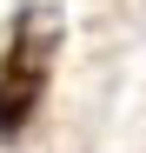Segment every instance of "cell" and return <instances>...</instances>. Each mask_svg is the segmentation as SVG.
Returning <instances> with one entry per match:
<instances>
[{"label":"cell","mask_w":146,"mask_h":153,"mask_svg":"<svg viewBox=\"0 0 146 153\" xmlns=\"http://www.w3.org/2000/svg\"><path fill=\"white\" fill-rule=\"evenodd\" d=\"M53 53H60V27L46 20V7H20L7 47H0V140H20L46 100V80H53Z\"/></svg>","instance_id":"obj_1"}]
</instances>
